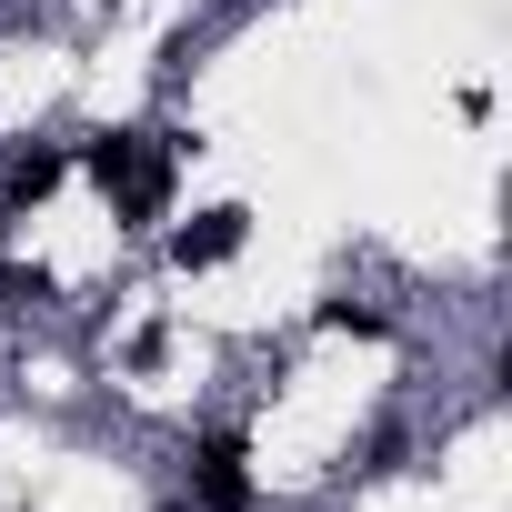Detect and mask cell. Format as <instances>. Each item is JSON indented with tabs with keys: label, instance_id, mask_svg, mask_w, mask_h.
<instances>
[{
	"label": "cell",
	"instance_id": "cell-1",
	"mask_svg": "<svg viewBox=\"0 0 512 512\" xmlns=\"http://www.w3.org/2000/svg\"><path fill=\"white\" fill-rule=\"evenodd\" d=\"M81 171L111 191L121 221H161V201H171V141L161 131H101L81 151Z\"/></svg>",
	"mask_w": 512,
	"mask_h": 512
},
{
	"label": "cell",
	"instance_id": "cell-2",
	"mask_svg": "<svg viewBox=\"0 0 512 512\" xmlns=\"http://www.w3.org/2000/svg\"><path fill=\"white\" fill-rule=\"evenodd\" d=\"M241 241H251V211H241V201H221V211H191V221L171 231V262H181V272H221Z\"/></svg>",
	"mask_w": 512,
	"mask_h": 512
},
{
	"label": "cell",
	"instance_id": "cell-3",
	"mask_svg": "<svg viewBox=\"0 0 512 512\" xmlns=\"http://www.w3.org/2000/svg\"><path fill=\"white\" fill-rule=\"evenodd\" d=\"M191 462H201V502H211V512H251V472H241V442H231V432H201Z\"/></svg>",
	"mask_w": 512,
	"mask_h": 512
},
{
	"label": "cell",
	"instance_id": "cell-4",
	"mask_svg": "<svg viewBox=\"0 0 512 512\" xmlns=\"http://www.w3.org/2000/svg\"><path fill=\"white\" fill-rule=\"evenodd\" d=\"M61 171H71L61 151H31V161L11 171V191H0V201H11V211H31V201H51V191H61Z\"/></svg>",
	"mask_w": 512,
	"mask_h": 512
}]
</instances>
